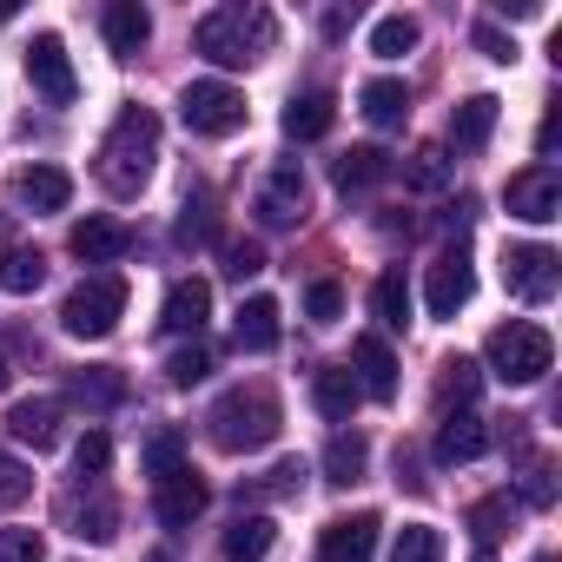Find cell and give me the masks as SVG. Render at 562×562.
<instances>
[{
    "instance_id": "cell-1",
    "label": "cell",
    "mask_w": 562,
    "mask_h": 562,
    "mask_svg": "<svg viewBox=\"0 0 562 562\" xmlns=\"http://www.w3.org/2000/svg\"><path fill=\"white\" fill-rule=\"evenodd\" d=\"M278 430H285V411H278V397H271L265 384H238V391H225V397L205 411V437H212L218 450H232V457L265 450Z\"/></svg>"
},
{
    "instance_id": "cell-2",
    "label": "cell",
    "mask_w": 562,
    "mask_h": 562,
    "mask_svg": "<svg viewBox=\"0 0 562 562\" xmlns=\"http://www.w3.org/2000/svg\"><path fill=\"white\" fill-rule=\"evenodd\" d=\"M153 159H159V120L146 106H126L113 120V133L100 139V186L113 199H133L153 179Z\"/></svg>"
},
{
    "instance_id": "cell-3",
    "label": "cell",
    "mask_w": 562,
    "mask_h": 562,
    "mask_svg": "<svg viewBox=\"0 0 562 562\" xmlns=\"http://www.w3.org/2000/svg\"><path fill=\"white\" fill-rule=\"evenodd\" d=\"M278 41V21L265 8H212L199 27H192V47L212 60V67H251L265 60Z\"/></svg>"
},
{
    "instance_id": "cell-4",
    "label": "cell",
    "mask_w": 562,
    "mask_h": 562,
    "mask_svg": "<svg viewBox=\"0 0 562 562\" xmlns=\"http://www.w3.org/2000/svg\"><path fill=\"white\" fill-rule=\"evenodd\" d=\"M483 358H490V378H503V384H536V378H549L555 345H549V331H542V325L509 318V325H496V331H490Z\"/></svg>"
},
{
    "instance_id": "cell-5",
    "label": "cell",
    "mask_w": 562,
    "mask_h": 562,
    "mask_svg": "<svg viewBox=\"0 0 562 562\" xmlns=\"http://www.w3.org/2000/svg\"><path fill=\"white\" fill-rule=\"evenodd\" d=\"M120 318H126V278H120V271H93V278H80V285L67 292V305H60L67 338H106Z\"/></svg>"
},
{
    "instance_id": "cell-6",
    "label": "cell",
    "mask_w": 562,
    "mask_h": 562,
    "mask_svg": "<svg viewBox=\"0 0 562 562\" xmlns=\"http://www.w3.org/2000/svg\"><path fill=\"white\" fill-rule=\"evenodd\" d=\"M179 120H186V133H199V139H225V133L245 126V93H238L232 80H192V87L179 93Z\"/></svg>"
},
{
    "instance_id": "cell-7",
    "label": "cell",
    "mask_w": 562,
    "mask_h": 562,
    "mask_svg": "<svg viewBox=\"0 0 562 562\" xmlns=\"http://www.w3.org/2000/svg\"><path fill=\"white\" fill-rule=\"evenodd\" d=\"M555 278H562V258L549 245H509L503 251V285H509V299L542 305V299H555Z\"/></svg>"
},
{
    "instance_id": "cell-8",
    "label": "cell",
    "mask_w": 562,
    "mask_h": 562,
    "mask_svg": "<svg viewBox=\"0 0 562 562\" xmlns=\"http://www.w3.org/2000/svg\"><path fill=\"white\" fill-rule=\"evenodd\" d=\"M27 80H34V93H41L47 106H74V100H80V74H74L60 34H34V47H27Z\"/></svg>"
},
{
    "instance_id": "cell-9",
    "label": "cell",
    "mask_w": 562,
    "mask_h": 562,
    "mask_svg": "<svg viewBox=\"0 0 562 562\" xmlns=\"http://www.w3.org/2000/svg\"><path fill=\"white\" fill-rule=\"evenodd\" d=\"M503 205H509V218H522V225L562 218V179H555V166H522V172L503 186Z\"/></svg>"
},
{
    "instance_id": "cell-10",
    "label": "cell",
    "mask_w": 562,
    "mask_h": 562,
    "mask_svg": "<svg viewBox=\"0 0 562 562\" xmlns=\"http://www.w3.org/2000/svg\"><path fill=\"white\" fill-rule=\"evenodd\" d=\"M470 292H476V271H470V258H463V245H457V251H443V258L430 265L424 305H430V318H457V312L470 305Z\"/></svg>"
},
{
    "instance_id": "cell-11",
    "label": "cell",
    "mask_w": 562,
    "mask_h": 562,
    "mask_svg": "<svg viewBox=\"0 0 562 562\" xmlns=\"http://www.w3.org/2000/svg\"><path fill=\"white\" fill-rule=\"evenodd\" d=\"M258 225H271V232H285V225H299L305 218V172L285 159V166H271V179H265V192H258Z\"/></svg>"
},
{
    "instance_id": "cell-12",
    "label": "cell",
    "mask_w": 562,
    "mask_h": 562,
    "mask_svg": "<svg viewBox=\"0 0 562 562\" xmlns=\"http://www.w3.org/2000/svg\"><path fill=\"white\" fill-rule=\"evenodd\" d=\"M378 529H384V522H378L371 509L325 522V536H318V562H371V555H378Z\"/></svg>"
},
{
    "instance_id": "cell-13",
    "label": "cell",
    "mask_w": 562,
    "mask_h": 562,
    "mask_svg": "<svg viewBox=\"0 0 562 562\" xmlns=\"http://www.w3.org/2000/svg\"><path fill=\"white\" fill-rule=\"evenodd\" d=\"M351 378H358V391L378 397V404L397 397V358H391V345H384L378 331H364V338L351 345Z\"/></svg>"
},
{
    "instance_id": "cell-14",
    "label": "cell",
    "mask_w": 562,
    "mask_h": 562,
    "mask_svg": "<svg viewBox=\"0 0 562 562\" xmlns=\"http://www.w3.org/2000/svg\"><path fill=\"white\" fill-rule=\"evenodd\" d=\"M60 417H67L60 397H21V404L8 411V437L27 443V450H54V443H60Z\"/></svg>"
},
{
    "instance_id": "cell-15",
    "label": "cell",
    "mask_w": 562,
    "mask_h": 562,
    "mask_svg": "<svg viewBox=\"0 0 562 562\" xmlns=\"http://www.w3.org/2000/svg\"><path fill=\"white\" fill-rule=\"evenodd\" d=\"M74 258H87V265H113V258H126L133 251V232L120 225V218H106V212H93V218H80L74 225Z\"/></svg>"
},
{
    "instance_id": "cell-16",
    "label": "cell",
    "mask_w": 562,
    "mask_h": 562,
    "mask_svg": "<svg viewBox=\"0 0 562 562\" xmlns=\"http://www.w3.org/2000/svg\"><path fill=\"white\" fill-rule=\"evenodd\" d=\"M496 113H503L496 93H470V100H457V113H450V146H457V153H483L490 133H496Z\"/></svg>"
},
{
    "instance_id": "cell-17",
    "label": "cell",
    "mask_w": 562,
    "mask_h": 562,
    "mask_svg": "<svg viewBox=\"0 0 562 562\" xmlns=\"http://www.w3.org/2000/svg\"><path fill=\"white\" fill-rule=\"evenodd\" d=\"M153 516H159L166 529H186V522H199V516H205V483L192 476V463H186L179 476H166V483H159Z\"/></svg>"
},
{
    "instance_id": "cell-18",
    "label": "cell",
    "mask_w": 562,
    "mask_h": 562,
    "mask_svg": "<svg viewBox=\"0 0 562 562\" xmlns=\"http://www.w3.org/2000/svg\"><path fill=\"white\" fill-rule=\"evenodd\" d=\"M205 318H212V285L205 278H179V285L166 292V305H159V325L166 331H205Z\"/></svg>"
},
{
    "instance_id": "cell-19",
    "label": "cell",
    "mask_w": 562,
    "mask_h": 562,
    "mask_svg": "<svg viewBox=\"0 0 562 562\" xmlns=\"http://www.w3.org/2000/svg\"><path fill=\"white\" fill-rule=\"evenodd\" d=\"M100 34H106V47H113L120 60H133V54L153 41V14L139 8V0H113V8L100 14Z\"/></svg>"
},
{
    "instance_id": "cell-20",
    "label": "cell",
    "mask_w": 562,
    "mask_h": 562,
    "mask_svg": "<svg viewBox=\"0 0 562 562\" xmlns=\"http://www.w3.org/2000/svg\"><path fill=\"white\" fill-rule=\"evenodd\" d=\"M483 450H490V424H483L476 411L443 417V430H437V463H476Z\"/></svg>"
},
{
    "instance_id": "cell-21",
    "label": "cell",
    "mask_w": 562,
    "mask_h": 562,
    "mask_svg": "<svg viewBox=\"0 0 562 562\" xmlns=\"http://www.w3.org/2000/svg\"><path fill=\"white\" fill-rule=\"evenodd\" d=\"M331 120H338V100H331L325 87H305V93H292V106H285V133H292V139H325Z\"/></svg>"
},
{
    "instance_id": "cell-22",
    "label": "cell",
    "mask_w": 562,
    "mask_h": 562,
    "mask_svg": "<svg viewBox=\"0 0 562 562\" xmlns=\"http://www.w3.org/2000/svg\"><path fill=\"white\" fill-rule=\"evenodd\" d=\"M331 179H338L345 192H371V186L391 179V153H384V146H351V153H338Z\"/></svg>"
},
{
    "instance_id": "cell-23",
    "label": "cell",
    "mask_w": 562,
    "mask_h": 562,
    "mask_svg": "<svg viewBox=\"0 0 562 562\" xmlns=\"http://www.w3.org/2000/svg\"><path fill=\"white\" fill-rule=\"evenodd\" d=\"M232 345L251 351V358L271 351V345H278V305H271V299H245L238 318H232Z\"/></svg>"
},
{
    "instance_id": "cell-24",
    "label": "cell",
    "mask_w": 562,
    "mask_h": 562,
    "mask_svg": "<svg viewBox=\"0 0 562 562\" xmlns=\"http://www.w3.org/2000/svg\"><path fill=\"white\" fill-rule=\"evenodd\" d=\"M312 397H318V411L331 417V424H351V411H358V378H351V364H325L318 378H312Z\"/></svg>"
},
{
    "instance_id": "cell-25",
    "label": "cell",
    "mask_w": 562,
    "mask_h": 562,
    "mask_svg": "<svg viewBox=\"0 0 562 562\" xmlns=\"http://www.w3.org/2000/svg\"><path fill=\"white\" fill-rule=\"evenodd\" d=\"M364 463H371V443H364L358 430H338V437L325 443V483L351 490V483H364Z\"/></svg>"
},
{
    "instance_id": "cell-26",
    "label": "cell",
    "mask_w": 562,
    "mask_h": 562,
    "mask_svg": "<svg viewBox=\"0 0 562 562\" xmlns=\"http://www.w3.org/2000/svg\"><path fill=\"white\" fill-rule=\"evenodd\" d=\"M14 192H21V205H34V212H60V205L74 199V179H67L60 166H27Z\"/></svg>"
},
{
    "instance_id": "cell-27",
    "label": "cell",
    "mask_w": 562,
    "mask_h": 562,
    "mask_svg": "<svg viewBox=\"0 0 562 562\" xmlns=\"http://www.w3.org/2000/svg\"><path fill=\"white\" fill-rule=\"evenodd\" d=\"M139 463H146V476H153V483L179 476V470H186V430H179V424H153V437H146Z\"/></svg>"
},
{
    "instance_id": "cell-28",
    "label": "cell",
    "mask_w": 562,
    "mask_h": 562,
    "mask_svg": "<svg viewBox=\"0 0 562 562\" xmlns=\"http://www.w3.org/2000/svg\"><path fill=\"white\" fill-rule=\"evenodd\" d=\"M371 312H378V325H384V331H404V325H411V285H404V265L378 271V285H371Z\"/></svg>"
},
{
    "instance_id": "cell-29",
    "label": "cell",
    "mask_w": 562,
    "mask_h": 562,
    "mask_svg": "<svg viewBox=\"0 0 562 562\" xmlns=\"http://www.w3.org/2000/svg\"><path fill=\"white\" fill-rule=\"evenodd\" d=\"M358 106H364L371 126H404V113H411V87H404V80H364Z\"/></svg>"
},
{
    "instance_id": "cell-30",
    "label": "cell",
    "mask_w": 562,
    "mask_h": 562,
    "mask_svg": "<svg viewBox=\"0 0 562 562\" xmlns=\"http://www.w3.org/2000/svg\"><path fill=\"white\" fill-rule=\"evenodd\" d=\"M74 404H93V411H113L120 397H126V378L113 371V364H87V371H74Z\"/></svg>"
},
{
    "instance_id": "cell-31",
    "label": "cell",
    "mask_w": 562,
    "mask_h": 562,
    "mask_svg": "<svg viewBox=\"0 0 562 562\" xmlns=\"http://www.w3.org/2000/svg\"><path fill=\"white\" fill-rule=\"evenodd\" d=\"M60 522H67L74 536H93V542H113V536H120V529H113V522H120V509H113L106 496H93V503H80V496H67V509H60Z\"/></svg>"
},
{
    "instance_id": "cell-32",
    "label": "cell",
    "mask_w": 562,
    "mask_h": 562,
    "mask_svg": "<svg viewBox=\"0 0 562 562\" xmlns=\"http://www.w3.org/2000/svg\"><path fill=\"white\" fill-rule=\"evenodd\" d=\"M271 516H238L232 529H225V562H265L271 555Z\"/></svg>"
},
{
    "instance_id": "cell-33",
    "label": "cell",
    "mask_w": 562,
    "mask_h": 562,
    "mask_svg": "<svg viewBox=\"0 0 562 562\" xmlns=\"http://www.w3.org/2000/svg\"><path fill=\"white\" fill-rule=\"evenodd\" d=\"M41 278H47V258L34 245H14L0 258V292H41Z\"/></svg>"
},
{
    "instance_id": "cell-34",
    "label": "cell",
    "mask_w": 562,
    "mask_h": 562,
    "mask_svg": "<svg viewBox=\"0 0 562 562\" xmlns=\"http://www.w3.org/2000/svg\"><path fill=\"white\" fill-rule=\"evenodd\" d=\"M404 186H411V192H443V186H450V159H443V146H417V153L404 159Z\"/></svg>"
},
{
    "instance_id": "cell-35",
    "label": "cell",
    "mask_w": 562,
    "mask_h": 562,
    "mask_svg": "<svg viewBox=\"0 0 562 562\" xmlns=\"http://www.w3.org/2000/svg\"><path fill=\"white\" fill-rule=\"evenodd\" d=\"M391 562H443V529L430 522H404L391 542Z\"/></svg>"
},
{
    "instance_id": "cell-36",
    "label": "cell",
    "mask_w": 562,
    "mask_h": 562,
    "mask_svg": "<svg viewBox=\"0 0 562 562\" xmlns=\"http://www.w3.org/2000/svg\"><path fill=\"white\" fill-rule=\"evenodd\" d=\"M509 522H516V496H509V490H496V496H483V503L470 509V529H476V542H483V549H490Z\"/></svg>"
},
{
    "instance_id": "cell-37",
    "label": "cell",
    "mask_w": 562,
    "mask_h": 562,
    "mask_svg": "<svg viewBox=\"0 0 562 562\" xmlns=\"http://www.w3.org/2000/svg\"><path fill=\"white\" fill-rule=\"evenodd\" d=\"M417 47V21L411 14H384L378 27H371V54L378 60H397V54H411Z\"/></svg>"
},
{
    "instance_id": "cell-38",
    "label": "cell",
    "mask_w": 562,
    "mask_h": 562,
    "mask_svg": "<svg viewBox=\"0 0 562 562\" xmlns=\"http://www.w3.org/2000/svg\"><path fill=\"white\" fill-rule=\"evenodd\" d=\"M179 238H186V245H212V238H218V212H212V192H192V199H186Z\"/></svg>"
},
{
    "instance_id": "cell-39",
    "label": "cell",
    "mask_w": 562,
    "mask_h": 562,
    "mask_svg": "<svg viewBox=\"0 0 562 562\" xmlns=\"http://www.w3.org/2000/svg\"><path fill=\"white\" fill-rule=\"evenodd\" d=\"M476 384H483V364H476V358H450V364H443V378H437L443 404H450V397H457V404H470V397H476Z\"/></svg>"
},
{
    "instance_id": "cell-40",
    "label": "cell",
    "mask_w": 562,
    "mask_h": 562,
    "mask_svg": "<svg viewBox=\"0 0 562 562\" xmlns=\"http://www.w3.org/2000/svg\"><path fill=\"white\" fill-rule=\"evenodd\" d=\"M106 463H113L106 430H87V437L74 443V476H80V483H93V476H106Z\"/></svg>"
},
{
    "instance_id": "cell-41",
    "label": "cell",
    "mask_w": 562,
    "mask_h": 562,
    "mask_svg": "<svg viewBox=\"0 0 562 562\" xmlns=\"http://www.w3.org/2000/svg\"><path fill=\"white\" fill-rule=\"evenodd\" d=\"M205 371H212V345H199V338H192L186 351H172V358H166V378H172L179 391H186V384H199Z\"/></svg>"
},
{
    "instance_id": "cell-42",
    "label": "cell",
    "mask_w": 562,
    "mask_h": 562,
    "mask_svg": "<svg viewBox=\"0 0 562 562\" xmlns=\"http://www.w3.org/2000/svg\"><path fill=\"white\" fill-rule=\"evenodd\" d=\"M522 503H536V509L555 503V470H549V457H529V463H522Z\"/></svg>"
},
{
    "instance_id": "cell-43",
    "label": "cell",
    "mask_w": 562,
    "mask_h": 562,
    "mask_svg": "<svg viewBox=\"0 0 562 562\" xmlns=\"http://www.w3.org/2000/svg\"><path fill=\"white\" fill-rule=\"evenodd\" d=\"M299 483H305V463H299V457H285V463H271V470L251 483V496H292Z\"/></svg>"
},
{
    "instance_id": "cell-44",
    "label": "cell",
    "mask_w": 562,
    "mask_h": 562,
    "mask_svg": "<svg viewBox=\"0 0 562 562\" xmlns=\"http://www.w3.org/2000/svg\"><path fill=\"white\" fill-rule=\"evenodd\" d=\"M305 312H312V325H338L345 318V292L331 285V278H318V285L305 292Z\"/></svg>"
},
{
    "instance_id": "cell-45",
    "label": "cell",
    "mask_w": 562,
    "mask_h": 562,
    "mask_svg": "<svg viewBox=\"0 0 562 562\" xmlns=\"http://www.w3.org/2000/svg\"><path fill=\"white\" fill-rule=\"evenodd\" d=\"M0 562H47L41 529H0Z\"/></svg>"
},
{
    "instance_id": "cell-46",
    "label": "cell",
    "mask_w": 562,
    "mask_h": 562,
    "mask_svg": "<svg viewBox=\"0 0 562 562\" xmlns=\"http://www.w3.org/2000/svg\"><path fill=\"white\" fill-rule=\"evenodd\" d=\"M225 271L238 278V285H245V278H258V271H265V245H251V238H232V245H225Z\"/></svg>"
},
{
    "instance_id": "cell-47",
    "label": "cell",
    "mask_w": 562,
    "mask_h": 562,
    "mask_svg": "<svg viewBox=\"0 0 562 562\" xmlns=\"http://www.w3.org/2000/svg\"><path fill=\"white\" fill-rule=\"evenodd\" d=\"M34 490V476H27V463H14L8 450H0V509H8V503H21Z\"/></svg>"
},
{
    "instance_id": "cell-48",
    "label": "cell",
    "mask_w": 562,
    "mask_h": 562,
    "mask_svg": "<svg viewBox=\"0 0 562 562\" xmlns=\"http://www.w3.org/2000/svg\"><path fill=\"white\" fill-rule=\"evenodd\" d=\"M470 41H476V54H490V60H503V67L516 60V41H509V34H496L490 21H476V27H470Z\"/></svg>"
},
{
    "instance_id": "cell-49",
    "label": "cell",
    "mask_w": 562,
    "mask_h": 562,
    "mask_svg": "<svg viewBox=\"0 0 562 562\" xmlns=\"http://www.w3.org/2000/svg\"><path fill=\"white\" fill-rule=\"evenodd\" d=\"M8 378H14V358H8V345H0V391H8Z\"/></svg>"
},
{
    "instance_id": "cell-50",
    "label": "cell",
    "mask_w": 562,
    "mask_h": 562,
    "mask_svg": "<svg viewBox=\"0 0 562 562\" xmlns=\"http://www.w3.org/2000/svg\"><path fill=\"white\" fill-rule=\"evenodd\" d=\"M146 562H172V555H166V549H159V555H146Z\"/></svg>"
},
{
    "instance_id": "cell-51",
    "label": "cell",
    "mask_w": 562,
    "mask_h": 562,
    "mask_svg": "<svg viewBox=\"0 0 562 562\" xmlns=\"http://www.w3.org/2000/svg\"><path fill=\"white\" fill-rule=\"evenodd\" d=\"M536 562H555V555H536Z\"/></svg>"
},
{
    "instance_id": "cell-52",
    "label": "cell",
    "mask_w": 562,
    "mask_h": 562,
    "mask_svg": "<svg viewBox=\"0 0 562 562\" xmlns=\"http://www.w3.org/2000/svg\"><path fill=\"white\" fill-rule=\"evenodd\" d=\"M476 562H490V555H476Z\"/></svg>"
}]
</instances>
